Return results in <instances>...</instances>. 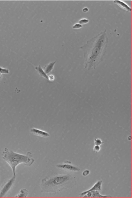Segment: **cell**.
I'll return each mask as SVG.
<instances>
[{"instance_id": "obj_1", "label": "cell", "mask_w": 132, "mask_h": 198, "mask_svg": "<svg viewBox=\"0 0 132 198\" xmlns=\"http://www.w3.org/2000/svg\"><path fill=\"white\" fill-rule=\"evenodd\" d=\"M108 41L106 30L92 38L80 47L83 52L85 68L95 69L103 60Z\"/></svg>"}, {"instance_id": "obj_2", "label": "cell", "mask_w": 132, "mask_h": 198, "mask_svg": "<svg viewBox=\"0 0 132 198\" xmlns=\"http://www.w3.org/2000/svg\"><path fill=\"white\" fill-rule=\"evenodd\" d=\"M77 184L75 177L70 174L58 175L47 177L41 181V191L47 193H56L69 188H72Z\"/></svg>"}, {"instance_id": "obj_3", "label": "cell", "mask_w": 132, "mask_h": 198, "mask_svg": "<svg viewBox=\"0 0 132 198\" xmlns=\"http://www.w3.org/2000/svg\"><path fill=\"white\" fill-rule=\"evenodd\" d=\"M2 155L3 160L12 168L13 175H16V167L19 164H23L26 166H30L34 162V159L32 158V154L31 152H28L26 155H23L5 148L2 152Z\"/></svg>"}, {"instance_id": "obj_4", "label": "cell", "mask_w": 132, "mask_h": 198, "mask_svg": "<svg viewBox=\"0 0 132 198\" xmlns=\"http://www.w3.org/2000/svg\"><path fill=\"white\" fill-rule=\"evenodd\" d=\"M16 175H13V177L10 179L6 181L3 184L0 188V198L5 197L8 192H9L10 189L12 187L13 184L15 183Z\"/></svg>"}, {"instance_id": "obj_5", "label": "cell", "mask_w": 132, "mask_h": 198, "mask_svg": "<svg viewBox=\"0 0 132 198\" xmlns=\"http://www.w3.org/2000/svg\"><path fill=\"white\" fill-rule=\"evenodd\" d=\"M56 167L68 172H79L80 170L79 167L71 164L70 161H66L62 164H57Z\"/></svg>"}, {"instance_id": "obj_6", "label": "cell", "mask_w": 132, "mask_h": 198, "mask_svg": "<svg viewBox=\"0 0 132 198\" xmlns=\"http://www.w3.org/2000/svg\"><path fill=\"white\" fill-rule=\"evenodd\" d=\"M83 198H111V195H101L98 191H92L82 196Z\"/></svg>"}, {"instance_id": "obj_7", "label": "cell", "mask_w": 132, "mask_h": 198, "mask_svg": "<svg viewBox=\"0 0 132 198\" xmlns=\"http://www.w3.org/2000/svg\"><path fill=\"white\" fill-rule=\"evenodd\" d=\"M102 183H103L102 180H99L95 184H94V186H92L90 189L87 190L86 191H84V192L81 193L79 194V195H81V196H83L84 195L87 193V192H89L90 191H101V188H102Z\"/></svg>"}, {"instance_id": "obj_8", "label": "cell", "mask_w": 132, "mask_h": 198, "mask_svg": "<svg viewBox=\"0 0 132 198\" xmlns=\"http://www.w3.org/2000/svg\"><path fill=\"white\" fill-rule=\"evenodd\" d=\"M30 132L34 135L38 136L41 137L43 138H48L50 136L49 133L43 130L38 129L37 128H32L30 129Z\"/></svg>"}, {"instance_id": "obj_9", "label": "cell", "mask_w": 132, "mask_h": 198, "mask_svg": "<svg viewBox=\"0 0 132 198\" xmlns=\"http://www.w3.org/2000/svg\"><path fill=\"white\" fill-rule=\"evenodd\" d=\"M114 3L116 4L117 5L120 7L122 9L124 10L127 11V12H131L132 11V9L127 4H126V3H124V2L120 1L119 0H116V1H114Z\"/></svg>"}, {"instance_id": "obj_10", "label": "cell", "mask_w": 132, "mask_h": 198, "mask_svg": "<svg viewBox=\"0 0 132 198\" xmlns=\"http://www.w3.org/2000/svg\"><path fill=\"white\" fill-rule=\"evenodd\" d=\"M35 69H36V70L37 71V72L38 73V74L40 75L41 76L45 78L47 80H48V76H47L46 73L44 72V71H43V69H42L40 65H39V66H36V67H35Z\"/></svg>"}, {"instance_id": "obj_11", "label": "cell", "mask_w": 132, "mask_h": 198, "mask_svg": "<svg viewBox=\"0 0 132 198\" xmlns=\"http://www.w3.org/2000/svg\"><path fill=\"white\" fill-rule=\"evenodd\" d=\"M55 63H56L55 61V62H52V63H50L49 64H48L46 66H44V72L46 74H48V73H49L51 72L52 71Z\"/></svg>"}, {"instance_id": "obj_12", "label": "cell", "mask_w": 132, "mask_h": 198, "mask_svg": "<svg viewBox=\"0 0 132 198\" xmlns=\"http://www.w3.org/2000/svg\"><path fill=\"white\" fill-rule=\"evenodd\" d=\"M28 191L26 189H22L18 195L15 196L16 198H27L28 195Z\"/></svg>"}, {"instance_id": "obj_13", "label": "cell", "mask_w": 132, "mask_h": 198, "mask_svg": "<svg viewBox=\"0 0 132 198\" xmlns=\"http://www.w3.org/2000/svg\"><path fill=\"white\" fill-rule=\"evenodd\" d=\"M94 143L95 145L101 146L103 144L104 142H103L101 139L99 138H94Z\"/></svg>"}, {"instance_id": "obj_14", "label": "cell", "mask_w": 132, "mask_h": 198, "mask_svg": "<svg viewBox=\"0 0 132 198\" xmlns=\"http://www.w3.org/2000/svg\"><path fill=\"white\" fill-rule=\"evenodd\" d=\"M89 20L87 19H83L80 20L78 21V23L81 25H85V24H87L89 22Z\"/></svg>"}, {"instance_id": "obj_15", "label": "cell", "mask_w": 132, "mask_h": 198, "mask_svg": "<svg viewBox=\"0 0 132 198\" xmlns=\"http://www.w3.org/2000/svg\"><path fill=\"white\" fill-rule=\"evenodd\" d=\"M9 71L6 68H3L0 67V73L2 74H9Z\"/></svg>"}, {"instance_id": "obj_16", "label": "cell", "mask_w": 132, "mask_h": 198, "mask_svg": "<svg viewBox=\"0 0 132 198\" xmlns=\"http://www.w3.org/2000/svg\"><path fill=\"white\" fill-rule=\"evenodd\" d=\"M83 25H80L79 23H76L72 26V28L74 29H78L80 28H83Z\"/></svg>"}, {"instance_id": "obj_17", "label": "cell", "mask_w": 132, "mask_h": 198, "mask_svg": "<svg viewBox=\"0 0 132 198\" xmlns=\"http://www.w3.org/2000/svg\"><path fill=\"white\" fill-rule=\"evenodd\" d=\"M101 149V148L100 146L95 145L93 148V151H94V152H95V153H98V152L100 151Z\"/></svg>"}, {"instance_id": "obj_18", "label": "cell", "mask_w": 132, "mask_h": 198, "mask_svg": "<svg viewBox=\"0 0 132 198\" xmlns=\"http://www.w3.org/2000/svg\"><path fill=\"white\" fill-rule=\"evenodd\" d=\"M90 173V170H85L83 173H82V175H83V177H86Z\"/></svg>"}, {"instance_id": "obj_19", "label": "cell", "mask_w": 132, "mask_h": 198, "mask_svg": "<svg viewBox=\"0 0 132 198\" xmlns=\"http://www.w3.org/2000/svg\"><path fill=\"white\" fill-rule=\"evenodd\" d=\"M55 80V77L53 75H50L49 76H48V80H49L51 82Z\"/></svg>"}, {"instance_id": "obj_20", "label": "cell", "mask_w": 132, "mask_h": 198, "mask_svg": "<svg viewBox=\"0 0 132 198\" xmlns=\"http://www.w3.org/2000/svg\"><path fill=\"white\" fill-rule=\"evenodd\" d=\"M88 9L87 8H84V9H83V12H88Z\"/></svg>"}, {"instance_id": "obj_21", "label": "cell", "mask_w": 132, "mask_h": 198, "mask_svg": "<svg viewBox=\"0 0 132 198\" xmlns=\"http://www.w3.org/2000/svg\"><path fill=\"white\" fill-rule=\"evenodd\" d=\"M1 77H2V74L0 73V78H1Z\"/></svg>"}]
</instances>
